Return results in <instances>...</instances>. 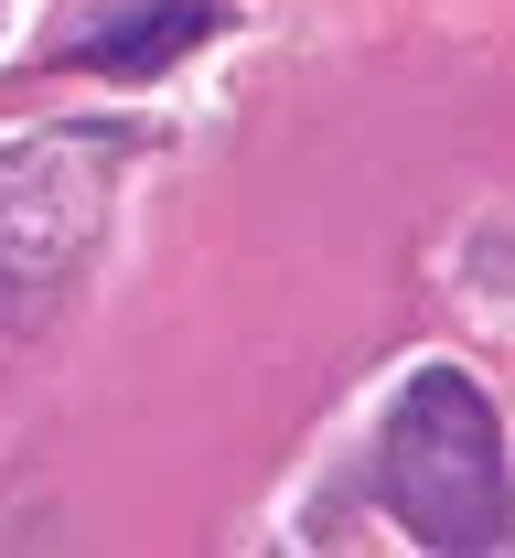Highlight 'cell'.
<instances>
[{
    "label": "cell",
    "instance_id": "7a4b0ae2",
    "mask_svg": "<svg viewBox=\"0 0 515 558\" xmlns=\"http://www.w3.org/2000/svg\"><path fill=\"white\" fill-rule=\"evenodd\" d=\"M205 33H216V0H140V11H108L97 33H75V65H97V75H161V65H183Z\"/></svg>",
    "mask_w": 515,
    "mask_h": 558
},
{
    "label": "cell",
    "instance_id": "3957f363",
    "mask_svg": "<svg viewBox=\"0 0 515 558\" xmlns=\"http://www.w3.org/2000/svg\"><path fill=\"white\" fill-rule=\"evenodd\" d=\"M0 312H11V247H0Z\"/></svg>",
    "mask_w": 515,
    "mask_h": 558
},
{
    "label": "cell",
    "instance_id": "6da1fadb",
    "mask_svg": "<svg viewBox=\"0 0 515 558\" xmlns=\"http://www.w3.org/2000/svg\"><path fill=\"white\" fill-rule=\"evenodd\" d=\"M376 484L397 505V526L419 548H494L515 526L505 494V429L483 409V387L462 365H430L408 376V398L387 418V451H376Z\"/></svg>",
    "mask_w": 515,
    "mask_h": 558
}]
</instances>
